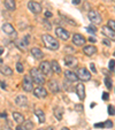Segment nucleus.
<instances>
[{
	"mask_svg": "<svg viewBox=\"0 0 115 130\" xmlns=\"http://www.w3.org/2000/svg\"><path fill=\"white\" fill-rule=\"evenodd\" d=\"M34 94L37 97V98L42 99V98H46L48 92H47V90L43 85H39V86H37V88L34 89Z\"/></svg>",
	"mask_w": 115,
	"mask_h": 130,
	"instance_id": "nucleus-8",
	"label": "nucleus"
},
{
	"mask_svg": "<svg viewBox=\"0 0 115 130\" xmlns=\"http://www.w3.org/2000/svg\"><path fill=\"white\" fill-rule=\"evenodd\" d=\"M73 43H74V45H76V46H83V45H85L86 39L81 34H75L73 36Z\"/></svg>",
	"mask_w": 115,
	"mask_h": 130,
	"instance_id": "nucleus-11",
	"label": "nucleus"
},
{
	"mask_svg": "<svg viewBox=\"0 0 115 130\" xmlns=\"http://www.w3.org/2000/svg\"><path fill=\"white\" fill-rule=\"evenodd\" d=\"M23 127H24L27 130H32L34 129V122L30 120H27L23 122Z\"/></svg>",
	"mask_w": 115,
	"mask_h": 130,
	"instance_id": "nucleus-26",
	"label": "nucleus"
},
{
	"mask_svg": "<svg viewBox=\"0 0 115 130\" xmlns=\"http://www.w3.org/2000/svg\"><path fill=\"white\" fill-rule=\"evenodd\" d=\"M16 130H27V129H25L23 125H20V124H19V125L16 127Z\"/></svg>",
	"mask_w": 115,
	"mask_h": 130,
	"instance_id": "nucleus-42",
	"label": "nucleus"
},
{
	"mask_svg": "<svg viewBox=\"0 0 115 130\" xmlns=\"http://www.w3.org/2000/svg\"><path fill=\"white\" fill-rule=\"evenodd\" d=\"M13 119H14V121L16 123H19V124L24 122V116H23L22 114L17 113V112H14V113H13Z\"/></svg>",
	"mask_w": 115,
	"mask_h": 130,
	"instance_id": "nucleus-25",
	"label": "nucleus"
},
{
	"mask_svg": "<svg viewBox=\"0 0 115 130\" xmlns=\"http://www.w3.org/2000/svg\"><path fill=\"white\" fill-rule=\"evenodd\" d=\"M23 42L25 43V45H29V43H30V36L29 35H27V36L23 38Z\"/></svg>",
	"mask_w": 115,
	"mask_h": 130,
	"instance_id": "nucleus-36",
	"label": "nucleus"
},
{
	"mask_svg": "<svg viewBox=\"0 0 115 130\" xmlns=\"http://www.w3.org/2000/svg\"><path fill=\"white\" fill-rule=\"evenodd\" d=\"M15 104H16L19 107H25L28 105V98L23 94H20L15 98Z\"/></svg>",
	"mask_w": 115,
	"mask_h": 130,
	"instance_id": "nucleus-15",
	"label": "nucleus"
},
{
	"mask_svg": "<svg viewBox=\"0 0 115 130\" xmlns=\"http://www.w3.org/2000/svg\"><path fill=\"white\" fill-rule=\"evenodd\" d=\"M45 130H54V129H53V128H52V127H48V128H46V129H45Z\"/></svg>",
	"mask_w": 115,
	"mask_h": 130,
	"instance_id": "nucleus-51",
	"label": "nucleus"
},
{
	"mask_svg": "<svg viewBox=\"0 0 115 130\" xmlns=\"http://www.w3.org/2000/svg\"><path fill=\"white\" fill-rule=\"evenodd\" d=\"M76 74H77V77H78V79H81V81H83V82L90 81L91 77H92L91 73L86 68H79Z\"/></svg>",
	"mask_w": 115,
	"mask_h": 130,
	"instance_id": "nucleus-4",
	"label": "nucleus"
},
{
	"mask_svg": "<svg viewBox=\"0 0 115 130\" xmlns=\"http://www.w3.org/2000/svg\"><path fill=\"white\" fill-rule=\"evenodd\" d=\"M104 83H105V85H106V88L108 89V90H110L112 89V79L109 78V77H105V81H104Z\"/></svg>",
	"mask_w": 115,
	"mask_h": 130,
	"instance_id": "nucleus-27",
	"label": "nucleus"
},
{
	"mask_svg": "<svg viewBox=\"0 0 115 130\" xmlns=\"http://www.w3.org/2000/svg\"><path fill=\"white\" fill-rule=\"evenodd\" d=\"M83 52L88 57H92V55H94L97 53V47L93 46V45H88V46H84Z\"/></svg>",
	"mask_w": 115,
	"mask_h": 130,
	"instance_id": "nucleus-16",
	"label": "nucleus"
},
{
	"mask_svg": "<svg viewBox=\"0 0 115 130\" xmlns=\"http://www.w3.org/2000/svg\"><path fill=\"white\" fill-rule=\"evenodd\" d=\"M63 61H64V64H66L67 67H76V64H77L78 60L76 59L75 57H73L71 54H68V55L64 57Z\"/></svg>",
	"mask_w": 115,
	"mask_h": 130,
	"instance_id": "nucleus-13",
	"label": "nucleus"
},
{
	"mask_svg": "<svg viewBox=\"0 0 115 130\" xmlns=\"http://www.w3.org/2000/svg\"><path fill=\"white\" fill-rule=\"evenodd\" d=\"M109 1H114V3H115V0H109Z\"/></svg>",
	"mask_w": 115,
	"mask_h": 130,
	"instance_id": "nucleus-52",
	"label": "nucleus"
},
{
	"mask_svg": "<svg viewBox=\"0 0 115 130\" xmlns=\"http://www.w3.org/2000/svg\"><path fill=\"white\" fill-rule=\"evenodd\" d=\"M108 98H109V94H108V92H104V93H103V99H104V100H107Z\"/></svg>",
	"mask_w": 115,
	"mask_h": 130,
	"instance_id": "nucleus-38",
	"label": "nucleus"
},
{
	"mask_svg": "<svg viewBox=\"0 0 115 130\" xmlns=\"http://www.w3.org/2000/svg\"><path fill=\"white\" fill-rule=\"evenodd\" d=\"M3 31L7 35H12L14 32V27L10 23H4L3 24Z\"/></svg>",
	"mask_w": 115,
	"mask_h": 130,
	"instance_id": "nucleus-21",
	"label": "nucleus"
},
{
	"mask_svg": "<svg viewBox=\"0 0 115 130\" xmlns=\"http://www.w3.org/2000/svg\"><path fill=\"white\" fill-rule=\"evenodd\" d=\"M76 109H77V110H78L79 109V112H83V106H82V105H77V106H76Z\"/></svg>",
	"mask_w": 115,
	"mask_h": 130,
	"instance_id": "nucleus-44",
	"label": "nucleus"
},
{
	"mask_svg": "<svg viewBox=\"0 0 115 130\" xmlns=\"http://www.w3.org/2000/svg\"><path fill=\"white\" fill-rule=\"evenodd\" d=\"M4 53V48H3V47H1V46H0V55H1V54H3Z\"/></svg>",
	"mask_w": 115,
	"mask_h": 130,
	"instance_id": "nucleus-49",
	"label": "nucleus"
},
{
	"mask_svg": "<svg viewBox=\"0 0 115 130\" xmlns=\"http://www.w3.org/2000/svg\"><path fill=\"white\" fill-rule=\"evenodd\" d=\"M47 86H48L50 91H51L52 93H58L60 91V84L55 79H51V81L47 82Z\"/></svg>",
	"mask_w": 115,
	"mask_h": 130,
	"instance_id": "nucleus-12",
	"label": "nucleus"
},
{
	"mask_svg": "<svg viewBox=\"0 0 115 130\" xmlns=\"http://www.w3.org/2000/svg\"><path fill=\"white\" fill-rule=\"evenodd\" d=\"M51 67H52L53 73H55V74H60V73H61V67H60V64H59V62H58V61L52 60V61H51Z\"/></svg>",
	"mask_w": 115,
	"mask_h": 130,
	"instance_id": "nucleus-23",
	"label": "nucleus"
},
{
	"mask_svg": "<svg viewBox=\"0 0 115 130\" xmlns=\"http://www.w3.org/2000/svg\"><path fill=\"white\" fill-rule=\"evenodd\" d=\"M61 130H70V129H69V128H67V127H63Z\"/></svg>",
	"mask_w": 115,
	"mask_h": 130,
	"instance_id": "nucleus-50",
	"label": "nucleus"
},
{
	"mask_svg": "<svg viewBox=\"0 0 115 130\" xmlns=\"http://www.w3.org/2000/svg\"><path fill=\"white\" fill-rule=\"evenodd\" d=\"M94 128H105V123H95Z\"/></svg>",
	"mask_w": 115,
	"mask_h": 130,
	"instance_id": "nucleus-37",
	"label": "nucleus"
},
{
	"mask_svg": "<svg viewBox=\"0 0 115 130\" xmlns=\"http://www.w3.org/2000/svg\"><path fill=\"white\" fill-rule=\"evenodd\" d=\"M88 17H89V20H90L91 23H93V24H100L101 22H103V17H101L100 13L98 12V10H89L88 13Z\"/></svg>",
	"mask_w": 115,
	"mask_h": 130,
	"instance_id": "nucleus-3",
	"label": "nucleus"
},
{
	"mask_svg": "<svg viewBox=\"0 0 115 130\" xmlns=\"http://www.w3.org/2000/svg\"><path fill=\"white\" fill-rule=\"evenodd\" d=\"M90 68H91V70H92L93 73H95V71H97V68H95L94 63H90Z\"/></svg>",
	"mask_w": 115,
	"mask_h": 130,
	"instance_id": "nucleus-39",
	"label": "nucleus"
},
{
	"mask_svg": "<svg viewBox=\"0 0 115 130\" xmlns=\"http://www.w3.org/2000/svg\"><path fill=\"white\" fill-rule=\"evenodd\" d=\"M31 55L35 58V59L40 60V59H43V57H44V53L42 52V50L37 48V47H34V48H31Z\"/></svg>",
	"mask_w": 115,
	"mask_h": 130,
	"instance_id": "nucleus-18",
	"label": "nucleus"
},
{
	"mask_svg": "<svg viewBox=\"0 0 115 130\" xmlns=\"http://www.w3.org/2000/svg\"><path fill=\"white\" fill-rule=\"evenodd\" d=\"M107 27L109 28L110 30L115 31V21H114V20H108V22H107Z\"/></svg>",
	"mask_w": 115,
	"mask_h": 130,
	"instance_id": "nucleus-29",
	"label": "nucleus"
},
{
	"mask_svg": "<svg viewBox=\"0 0 115 130\" xmlns=\"http://www.w3.org/2000/svg\"><path fill=\"white\" fill-rule=\"evenodd\" d=\"M103 44L109 47V46H110V39H108V38H105V39L103 40Z\"/></svg>",
	"mask_w": 115,
	"mask_h": 130,
	"instance_id": "nucleus-35",
	"label": "nucleus"
},
{
	"mask_svg": "<svg viewBox=\"0 0 115 130\" xmlns=\"http://www.w3.org/2000/svg\"><path fill=\"white\" fill-rule=\"evenodd\" d=\"M35 114H36V116L38 118V120H39L40 123H44L45 121H46V116H45V113L43 112L42 109H36V110H35Z\"/></svg>",
	"mask_w": 115,
	"mask_h": 130,
	"instance_id": "nucleus-22",
	"label": "nucleus"
},
{
	"mask_svg": "<svg viewBox=\"0 0 115 130\" xmlns=\"http://www.w3.org/2000/svg\"><path fill=\"white\" fill-rule=\"evenodd\" d=\"M5 7L8 10H15L16 9V4L15 0H5Z\"/></svg>",
	"mask_w": 115,
	"mask_h": 130,
	"instance_id": "nucleus-24",
	"label": "nucleus"
},
{
	"mask_svg": "<svg viewBox=\"0 0 115 130\" xmlns=\"http://www.w3.org/2000/svg\"><path fill=\"white\" fill-rule=\"evenodd\" d=\"M75 91H76V94L78 97L81 100H84L85 99V86H84L83 83H78L76 85L75 88Z\"/></svg>",
	"mask_w": 115,
	"mask_h": 130,
	"instance_id": "nucleus-10",
	"label": "nucleus"
},
{
	"mask_svg": "<svg viewBox=\"0 0 115 130\" xmlns=\"http://www.w3.org/2000/svg\"><path fill=\"white\" fill-rule=\"evenodd\" d=\"M44 25H45V29H47V30H51L52 29V25H51V23L47 21V19H46V20H44Z\"/></svg>",
	"mask_w": 115,
	"mask_h": 130,
	"instance_id": "nucleus-32",
	"label": "nucleus"
},
{
	"mask_svg": "<svg viewBox=\"0 0 115 130\" xmlns=\"http://www.w3.org/2000/svg\"><path fill=\"white\" fill-rule=\"evenodd\" d=\"M64 51H66V52H74V50H73V48H69L68 46H66V48H64Z\"/></svg>",
	"mask_w": 115,
	"mask_h": 130,
	"instance_id": "nucleus-46",
	"label": "nucleus"
},
{
	"mask_svg": "<svg viewBox=\"0 0 115 130\" xmlns=\"http://www.w3.org/2000/svg\"><path fill=\"white\" fill-rule=\"evenodd\" d=\"M53 113H54V116H55L59 121L62 120V118H63V108L60 107V106H58V107L54 108Z\"/></svg>",
	"mask_w": 115,
	"mask_h": 130,
	"instance_id": "nucleus-20",
	"label": "nucleus"
},
{
	"mask_svg": "<svg viewBox=\"0 0 115 130\" xmlns=\"http://www.w3.org/2000/svg\"><path fill=\"white\" fill-rule=\"evenodd\" d=\"M89 40H90L91 43H95L97 42V38H94L93 36H91V37H89Z\"/></svg>",
	"mask_w": 115,
	"mask_h": 130,
	"instance_id": "nucleus-40",
	"label": "nucleus"
},
{
	"mask_svg": "<svg viewBox=\"0 0 115 130\" xmlns=\"http://www.w3.org/2000/svg\"><path fill=\"white\" fill-rule=\"evenodd\" d=\"M39 70L42 71V74H44L45 76H47V75H51L52 73H53V70H52V67H51V62L48 61H42L39 64Z\"/></svg>",
	"mask_w": 115,
	"mask_h": 130,
	"instance_id": "nucleus-6",
	"label": "nucleus"
},
{
	"mask_svg": "<svg viewBox=\"0 0 115 130\" xmlns=\"http://www.w3.org/2000/svg\"><path fill=\"white\" fill-rule=\"evenodd\" d=\"M45 17H46V19H50V17H52V13L51 12H46V13H45Z\"/></svg>",
	"mask_w": 115,
	"mask_h": 130,
	"instance_id": "nucleus-41",
	"label": "nucleus"
},
{
	"mask_svg": "<svg viewBox=\"0 0 115 130\" xmlns=\"http://www.w3.org/2000/svg\"><path fill=\"white\" fill-rule=\"evenodd\" d=\"M0 85H1V88H3V89H6V88H7V85L5 84V82H3V81H0Z\"/></svg>",
	"mask_w": 115,
	"mask_h": 130,
	"instance_id": "nucleus-45",
	"label": "nucleus"
},
{
	"mask_svg": "<svg viewBox=\"0 0 115 130\" xmlns=\"http://www.w3.org/2000/svg\"><path fill=\"white\" fill-rule=\"evenodd\" d=\"M16 70L19 71V73H23L24 68H23V64L21 63V62H17V63H16Z\"/></svg>",
	"mask_w": 115,
	"mask_h": 130,
	"instance_id": "nucleus-30",
	"label": "nucleus"
},
{
	"mask_svg": "<svg viewBox=\"0 0 115 130\" xmlns=\"http://www.w3.org/2000/svg\"><path fill=\"white\" fill-rule=\"evenodd\" d=\"M0 116H1V118H7V114H6V113H1V114H0Z\"/></svg>",
	"mask_w": 115,
	"mask_h": 130,
	"instance_id": "nucleus-47",
	"label": "nucleus"
},
{
	"mask_svg": "<svg viewBox=\"0 0 115 130\" xmlns=\"http://www.w3.org/2000/svg\"><path fill=\"white\" fill-rule=\"evenodd\" d=\"M0 73L3 74V75H6V76H12L13 75V69L8 66L1 64V66H0Z\"/></svg>",
	"mask_w": 115,
	"mask_h": 130,
	"instance_id": "nucleus-19",
	"label": "nucleus"
},
{
	"mask_svg": "<svg viewBox=\"0 0 115 130\" xmlns=\"http://www.w3.org/2000/svg\"><path fill=\"white\" fill-rule=\"evenodd\" d=\"M32 77L30 75H25L24 78H23V83H22V88L25 92H31L34 90V85H32Z\"/></svg>",
	"mask_w": 115,
	"mask_h": 130,
	"instance_id": "nucleus-5",
	"label": "nucleus"
},
{
	"mask_svg": "<svg viewBox=\"0 0 115 130\" xmlns=\"http://www.w3.org/2000/svg\"><path fill=\"white\" fill-rule=\"evenodd\" d=\"M64 77H66L67 81L69 82H77L78 81V77H77V74H75L71 70H66L64 71Z\"/></svg>",
	"mask_w": 115,
	"mask_h": 130,
	"instance_id": "nucleus-17",
	"label": "nucleus"
},
{
	"mask_svg": "<svg viewBox=\"0 0 115 130\" xmlns=\"http://www.w3.org/2000/svg\"><path fill=\"white\" fill-rule=\"evenodd\" d=\"M55 34H56V36L59 37L60 39H62V40H68L69 37H70V34H69L66 29H63V28H61V27L56 28V29H55Z\"/></svg>",
	"mask_w": 115,
	"mask_h": 130,
	"instance_id": "nucleus-9",
	"label": "nucleus"
},
{
	"mask_svg": "<svg viewBox=\"0 0 115 130\" xmlns=\"http://www.w3.org/2000/svg\"><path fill=\"white\" fill-rule=\"evenodd\" d=\"M1 130H12V129H10L9 127H4V128H3V129H1Z\"/></svg>",
	"mask_w": 115,
	"mask_h": 130,
	"instance_id": "nucleus-48",
	"label": "nucleus"
},
{
	"mask_svg": "<svg viewBox=\"0 0 115 130\" xmlns=\"http://www.w3.org/2000/svg\"><path fill=\"white\" fill-rule=\"evenodd\" d=\"M82 3V0H73V4L74 5H79Z\"/></svg>",
	"mask_w": 115,
	"mask_h": 130,
	"instance_id": "nucleus-43",
	"label": "nucleus"
},
{
	"mask_svg": "<svg viewBox=\"0 0 115 130\" xmlns=\"http://www.w3.org/2000/svg\"><path fill=\"white\" fill-rule=\"evenodd\" d=\"M42 39H43L44 45L47 47V48L52 50V51H56V50H59V47H60L59 42H58L54 37H52L51 35H47V34L46 35H43Z\"/></svg>",
	"mask_w": 115,
	"mask_h": 130,
	"instance_id": "nucleus-1",
	"label": "nucleus"
},
{
	"mask_svg": "<svg viewBox=\"0 0 115 130\" xmlns=\"http://www.w3.org/2000/svg\"><path fill=\"white\" fill-rule=\"evenodd\" d=\"M113 127V122L110 120H107L105 122V128H108V129H109V128H112Z\"/></svg>",
	"mask_w": 115,
	"mask_h": 130,
	"instance_id": "nucleus-34",
	"label": "nucleus"
},
{
	"mask_svg": "<svg viewBox=\"0 0 115 130\" xmlns=\"http://www.w3.org/2000/svg\"><path fill=\"white\" fill-rule=\"evenodd\" d=\"M28 8H29V10L31 13H34V14H39V13H42V5H40L39 3H37V1H29L28 3Z\"/></svg>",
	"mask_w": 115,
	"mask_h": 130,
	"instance_id": "nucleus-7",
	"label": "nucleus"
},
{
	"mask_svg": "<svg viewBox=\"0 0 115 130\" xmlns=\"http://www.w3.org/2000/svg\"><path fill=\"white\" fill-rule=\"evenodd\" d=\"M108 114L109 115H115V107L113 105L108 106Z\"/></svg>",
	"mask_w": 115,
	"mask_h": 130,
	"instance_id": "nucleus-31",
	"label": "nucleus"
},
{
	"mask_svg": "<svg viewBox=\"0 0 115 130\" xmlns=\"http://www.w3.org/2000/svg\"><path fill=\"white\" fill-rule=\"evenodd\" d=\"M86 31L89 32V34H95L97 32V28L94 27V25H89V27H86Z\"/></svg>",
	"mask_w": 115,
	"mask_h": 130,
	"instance_id": "nucleus-28",
	"label": "nucleus"
},
{
	"mask_svg": "<svg viewBox=\"0 0 115 130\" xmlns=\"http://www.w3.org/2000/svg\"><path fill=\"white\" fill-rule=\"evenodd\" d=\"M108 68H109V70H114V68H115V60H110L109 64H108Z\"/></svg>",
	"mask_w": 115,
	"mask_h": 130,
	"instance_id": "nucleus-33",
	"label": "nucleus"
},
{
	"mask_svg": "<svg viewBox=\"0 0 115 130\" xmlns=\"http://www.w3.org/2000/svg\"><path fill=\"white\" fill-rule=\"evenodd\" d=\"M101 32H103L104 35L106 36V38H108V39L110 40H114L115 42V31H113V30H110L108 27H103L101 28Z\"/></svg>",
	"mask_w": 115,
	"mask_h": 130,
	"instance_id": "nucleus-14",
	"label": "nucleus"
},
{
	"mask_svg": "<svg viewBox=\"0 0 115 130\" xmlns=\"http://www.w3.org/2000/svg\"><path fill=\"white\" fill-rule=\"evenodd\" d=\"M114 55H115V52H114Z\"/></svg>",
	"mask_w": 115,
	"mask_h": 130,
	"instance_id": "nucleus-53",
	"label": "nucleus"
},
{
	"mask_svg": "<svg viewBox=\"0 0 115 130\" xmlns=\"http://www.w3.org/2000/svg\"><path fill=\"white\" fill-rule=\"evenodd\" d=\"M30 76L32 77V81L37 83L38 85H44L45 84V75L42 74V71L37 68H32L30 70Z\"/></svg>",
	"mask_w": 115,
	"mask_h": 130,
	"instance_id": "nucleus-2",
	"label": "nucleus"
}]
</instances>
